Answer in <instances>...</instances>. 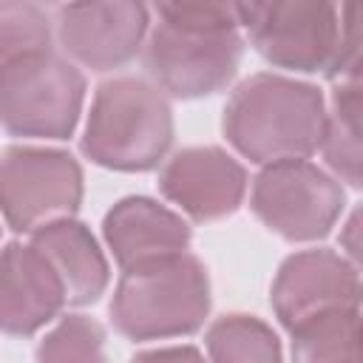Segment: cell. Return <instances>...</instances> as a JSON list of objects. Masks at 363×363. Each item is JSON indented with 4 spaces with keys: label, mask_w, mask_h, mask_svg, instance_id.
Here are the masks:
<instances>
[{
    "label": "cell",
    "mask_w": 363,
    "mask_h": 363,
    "mask_svg": "<svg viewBox=\"0 0 363 363\" xmlns=\"http://www.w3.org/2000/svg\"><path fill=\"white\" fill-rule=\"evenodd\" d=\"M360 357L357 306L323 312L292 329L295 363H346Z\"/></svg>",
    "instance_id": "cell-16"
},
{
    "label": "cell",
    "mask_w": 363,
    "mask_h": 363,
    "mask_svg": "<svg viewBox=\"0 0 363 363\" xmlns=\"http://www.w3.org/2000/svg\"><path fill=\"white\" fill-rule=\"evenodd\" d=\"M105 241L122 269H130L184 252L190 230L167 207L130 196L105 216Z\"/></svg>",
    "instance_id": "cell-13"
},
{
    "label": "cell",
    "mask_w": 363,
    "mask_h": 363,
    "mask_svg": "<svg viewBox=\"0 0 363 363\" xmlns=\"http://www.w3.org/2000/svg\"><path fill=\"white\" fill-rule=\"evenodd\" d=\"M37 363H108L102 326L85 315H68L40 343Z\"/></svg>",
    "instance_id": "cell-19"
},
{
    "label": "cell",
    "mask_w": 363,
    "mask_h": 363,
    "mask_svg": "<svg viewBox=\"0 0 363 363\" xmlns=\"http://www.w3.org/2000/svg\"><path fill=\"white\" fill-rule=\"evenodd\" d=\"M357 301L360 281L354 264L329 250L292 255L272 284V309L289 332L323 312L352 309Z\"/></svg>",
    "instance_id": "cell-9"
},
{
    "label": "cell",
    "mask_w": 363,
    "mask_h": 363,
    "mask_svg": "<svg viewBox=\"0 0 363 363\" xmlns=\"http://www.w3.org/2000/svg\"><path fill=\"white\" fill-rule=\"evenodd\" d=\"M65 303L62 286L48 261L28 244L0 250V332L31 335Z\"/></svg>",
    "instance_id": "cell-12"
},
{
    "label": "cell",
    "mask_w": 363,
    "mask_h": 363,
    "mask_svg": "<svg viewBox=\"0 0 363 363\" xmlns=\"http://www.w3.org/2000/svg\"><path fill=\"white\" fill-rule=\"evenodd\" d=\"M360 57H363V9L360 6H343L340 9V37L335 62L329 68L332 77H340V82H360Z\"/></svg>",
    "instance_id": "cell-20"
},
{
    "label": "cell",
    "mask_w": 363,
    "mask_h": 363,
    "mask_svg": "<svg viewBox=\"0 0 363 363\" xmlns=\"http://www.w3.org/2000/svg\"><path fill=\"white\" fill-rule=\"evenodd\" d=\"M252 210L272 233L309 241L332 230L343 210V190L312 162H272L252 184Z\"/></svg>",
    "instance_id": "cell-8"
},
{
    "label": "cell",
    "mask_w": 363,
    "mask_h": 363,
    "mask_svg": "<svg viewBox=\"0 0 363 363\" xmlns=\"http://www.w3.org/2000/svg\"><path fill=\"white\" fill-rule=\"evenodd\" d=\"M147 26V9L139 3H85L57 9L62 48L94 71L128 62L139 51Z\"/></svg>",
    "instance_id": "cell-10"
},
{
    "label": "cell",
    "mask_w": 363,
    "mask_h": 363,
    "mask_svg": "<svg viewBox=\"0 0 363 363\" xmlns=\"http://www.w3.org/2000/svg\"><path fill=\"white\" fill-rule=\"evenodd\" d=\"M173 142V116L164 94L139 77L99 85L85 122L82 150L102 167L147 170Z\"/></svg>",
    "instance_id": "cell-3"
},
{
    "label": "cell",
    "mask_w": 363,
    "mask_h": 363,
    "mask_svg": "<svg viewBox=\"0 0 363 363\" xmlns=\"http://www.w3.org/2000/svg\"><path fill=\"white\" fill-rule=\"evenodd\" d=\"M346 363H360V357H354V360H346Z\"/></svg>",
    "instance_id": "cell-23"
},
{
    "label": "cell",
    "mask_w": 363,
    "mask_h": 363,
    "mask_svg": "<svg viewBox=\"0 0 363 363\" xmlns=\"http://www.w3.org/2000/svg\"><path fill=\"white\" fill-rule=\"evenodd\" d=\"M210 309V284L199 258L179 252L125 269L113 301V326L130 340L187 335Z\"/></svg>",
    "instance_id": "cell-4"
},
{
    "label": "cell",
    "mask_w": 363,
    "mask_h": 363,
    "mask_svg": "<svg viewBox=\"0 0 363 363\" xmlns=\"http://www.w3.org/2000/svg\"><path fill=\"white\" fill-rule=\"evenodd\" d=\"M82 196L74 156L51 147H9L0 153V213L14 230H40L65 218Z\"/></svg>",
    "instance_id": "cell-7"
},
{
    "label": "cell",
    "mask_w": 363,
    "mask_h": 363,
    "mask_svg": "<svg viewBox=\"0 0 363 363\" xmlns=\"http://www.w3.org/2000/svg\"><path fill=\"white\" fill-rule=\"evenodd\" d=\"M82 94L77 65L43 51L0 74V125L17 136L62 139L79 119Z\"/></svg>",
    "instance_id": "cell-5"
},
{
    "label": "cell",
    "mask_w": 363,
    "mask_h": 363,
    "mask_svg": "<svg viewBox=\"0 0 363 363\" xmlns=\"http://www.w3.org/2000/svg\"><path fill=\"white\" fill-rule=\"evenodd\" d=\"M150 28L145 62L162 91L173 96H204L221 91L241 62L235 6L227 3H164Z\"/></svg>",
    "instance_id": "cell-1"
},
{
    "label": "cell",
    "mask_w": 363,
    "mask_h": 363,
    "mask_svg": "<svg viewBox=\"0 0 363 363\" xmlns=\"http://www.w3.org/2000/svg\"><path fill=\"white\" fill-rule=\"evenodd\" d=\"M238 26L264 60L295 71H326L335 62L340 9L332 3H241Z\"/></svg>",
    "instance_id": "cell-6"
},
{
    "label": "cell",
    "mask_w": 363,
    "mask_h": 363,
    "mask_svg": "<svg viewBox=\"0 0 363 363\" xmlns=\"http://www.w3.org/2000/svg\"><path fill=\"white\" fill-rule=\"evenodd\" d=\"M130 363H204V357L190 346H170V349L142 352Z\"/></svg>",
    "instance_id": "cell-21"
},
{
    "label": "cell",
    "mask_w": 363,
    "mask_h": 363,
    "mask_svg": "<svg viewBox=\"0 0 363 363\" xmlns=\"http://www.w3.org/2000/svg\"><path fill=\"white\" fill-rule=\"evenodd\" d=\"M360 82H340L332 99V111L323 116V130H320V147L329 162V167L349 182L352 187L360 184Z\"/></svg>",
    "instance_id": "cell-15"
},
{
    "label": "cell",
    "mask_w": 363,
    "mask_h": 363,
    "mask_svg": "<svg viewBox=\"0 0 363 363\" xmlns=\"http://www.w3.org/2000/svg\"><path fill=\"white\" fill-rule=\"evenodd\" d=\"M162 193L199 221L221 218L241 204L247 179L241 164L218 147L179 150L162 170Z\"/></svg>",
    "instance_id": "cell-11"
},
{
    "label": "cell",
    "mask_w": 363,
    "mask_h": 363,
    "mask_svg": "<svg viewBox=\"0 0 363 363\" xmlns=\"http://www.w3.org/2000/svg\"><path fill=\"white\" fill-rule=\"evenodd\" d=\"M323 116L318 88L278 74H255L233 91L224 108V133L247 159L272 164L312 153L320 145Z\"/></svg>",
    "instance_id": "cell-2"
},
{
    "label": "cell",
    "mask_w": 363,
    "mask_h": 363,
    "mask_svg": "<svg viewBox=\"0 0 363 363\" xmlns=\"http://www.w3.org/2000/svg\"><path fill=\"white\" fill-rule=\"evenodd\" d=\"M213 363H281L275 332L252 315H227L207 332Z\"/></svg>",
    "instance_id": "cell-17"
},
{
    "label": "cell",
    "mask_w": 363,
    "mask_h": 363,
    "mask_svg": "<svg viewBox=\"0 0 363 363\" xmlns=\"http://www.w3.org/2000/svg\"><path fill=\"white\" fill-rule=\"evenodd\" d=\"M51 20L34 3H0V74L51 51Z\"/></svg>",
    "instance_id": "cell-18"
},
{
    "label": "cell",
    "mask_w": 363,
    "mask_h": 363,
    "mask_svg": "<svg viewBox=\"0 0 363 363\" xmlns=\"http://www.w3.org/2000/svg\"><path fill=\"white\" fill-rule=\"evenodd\" d=\"M346 250L357 258V216H352V221L346 224Z\"/></svg>",
    "instance_id": "cell-22"
},
{
    "label": "cell",
    "mask_w": 363,
    "mask_h": 363,
    "mask_svg": "<svg viewBox=\"0 0 363 363\" xmlns=\"http://www.w3.org/2000/svg\"><path fill=\"white\" fill-rule=\"evenodd\" d=\"M31 247L54 269L65 303H91L102 295L108 284V264L88 227L71 218H57L34 233Z\"/></svg>",
    "instance_id": "cell-14"
}]
</instances>
